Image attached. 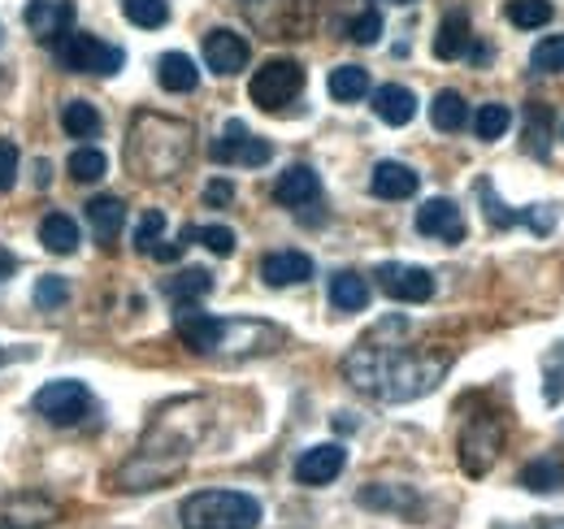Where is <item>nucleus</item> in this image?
<instances>
[{"label":"nucleus","instance_id":"nucleus-40","mask_svg":"<svg viewBox=\"0 0 564 529\" xmlns=\"http://www.w3.org/2000/svg\"><path fill=\"white\" fill-rule=\"evenodd\" d=\"M543 396H547V403H561L564 399V343H556L552 356H547V387H543Z\"/></svg>","mask_w":564,"mask_h":529},{"label":"nucleus","instance_id":"nucleus-34","mask_svg":"<svg viewBox=\"0 0 564 529\" xmlns=\"http://www.w3.org/2000/svg\"><path fill=\"white\" fill-rule=\"evenodd\" d=\"M205 244L213 257H230L235 252V230L230 226H187L183 230V244Z\"/></svg>","mask_w":564,"mask_h":529},{"label":"nucleus","instance_id":"nucleus-31","mask_svg":"<svg viewBox=\"0 0 564 529\" xmlns=\"http://www.w3.org/2000/svg\"><path fill=\"white\" fill-rule=\"evenodd\" d=\"M508 127H512V109H508V105H499V100L482 105V109L474 114V134H478L482 143L503 139V131H508Z\"/></svg>","mask_w":564,"mask_h":529},{"label":"nucleus","instance_id":"nucleus-42","mask_svg":"<svg viewBox=\"0 0 564 529\" xmlns=\"http://www.w3.org/2000/svg\"><path fill=\"white\" fill-rule=\"evenodd\" d=\"M360 504H365V508H413V495H400V499H395V495L382 490V486H378V490L365 486V490H360Z\"/></svg>","mask_w":564,"mask_h":529},{"label":"nucleus","instance_id":"nucleus-26","mask_svg":"<svg viewBox=\"0 0 564 529\" xmlns=\"http://www.w3.org/2000/svg\"><path fill=\"white\" fill-rule=\"evenodd\" d=\"M40 244H44L48 252H57V257H70L74 248H78V226H74V217L48 213V217L40 222Z\"/></svg>","mask_w":564,"mask_h":529},{"label":"nucleus","instance_id":"nucleus-4","mask_svg":"<svg viewBox=\"0 0 564 529\" xmlns=\"http://www.w3.org/2000/svg\"><path fill=\"white\" fill-rule=\"evenodd\" d=\"M48 48H53L57 66L70 69V74L109 78V74H118V69L127 66V53H122L118 44H105V40H96V35H87V31H66V35H57Z\"/></svg>","mask_w":564,"mask_h":529},{"label":"nucleus","instance_id":"nucleus-22","mask_svg":"<svg viewBox=\"0 0 564 529\" xmlns=\"http://www.w3.org/2000/svg\"><path fill=\"white\" fill-rule=\"evenodd\" d=\"M174 304H200L205 295L213 291V273L209 269H183V273H174V278H165V287H161Z\"/></svg>","mask_w":564,"mask_h":529},{"label":"nucleus","instance_id":"nucleus-28","mask_svg":"<svg viewBox=\"0 0 564 529\" xmlns=\"http://www.w3.org/2000/svg\"><path fill=\"white\" fill-rule=\"evenodd\" d=\"M62 127L70 139H96L100 134V109L96 105H87V100H70L66 109H62Z\"/></svg>","mask_w":564,"mask_h":529},{"label":"nucleus","instance_id":"nucleus-46","mask_svg":"<svg viewBox=\"0 0 564 529\" xmlns=\"http://www.w3.org/2000/svg\"><path fill=\"white\" fill-rule=\"evenodd\" d=\"M13 269H18L13 252H4V248H0V282H4V278H13Z\"/></svg>","mask_w":564,"mask_h":529},{"label":"nucleus","instance_id":"nucleus-32","mask_svg":"<svg viewBox=\"0 0 564 529\" xmlns=\"http://www.w3.org/2000/svg\"><path fill=\"white\" fill-rule=\"evenodd\" d=\"M66 170H70L74 183H100L105 170H109V161H105L100 148H74L70 161H66Z\"/></svg>","mask_w":564,"mask_h":529},{"label":"nucleus","instance_id":"nucleus-6","mask_svg":"<svg viewBox=\"0 0 564 529\" xmlns=\"http://www.w3.org/2000/svg\"><path fill=\"white\" fill-rule=\"evenodd\" d=\"M31 403H35V412H40L48 425L70 430V425H78V421L91 412V391H87L83 382H74V378H62V382L40 387Z\"/></svg>","mask_w":564,"mask_h":529},{"label":"nucleus","instance_id":"nucleus-17","mask_svg":"<svg viewBox=\"0 0 564 529\" xmlns=\"http://www.w3.org/2000/svg\"><path fill=\"white\" fill-rule=\"evenodd\" d=\"M261 278H265V287H300V282H308L313 278V257H304V252H270L265 261H261Z\"/></svg>","mask_w":564,"mask_h":529},{"label":"nucleus","instance_id":"nucleus-27","mask_svg":"<svg viewBox=\"0 0 564 529\" xmlns=\"http://www.w3.org/2000/svg\"><path fill=\"white\" fill-rule=\"evenodd\" d=\"M430 122H434V131L456 134L465 122H469V105H465V96H460V91H438L434 105H430Z\"/></svg>","mask_w":564,"mask_h":529},{"label":"nucleus","instance_id":"nucleus-3","mask_svg":"<svg viewBox=\"0 0 564 529\" xmlns=\"http://www.w3.org/2000/svg\"><path fill=\"white\" fill-rule=\"evenodd\" d=\"M183 529H257L265 508L248 490H200L178 508Z\"/></svg>","mask_w":564,"mask_h":529},{"label":"nucleus","instance_id":"nucleus-16","mask_svg":"<svg viewBox=\"0 0 564 529\" xmlns=\"http://www.w3.org/2000/svg\"><path fill=\"white\" fill-rule=\"evenodd\" d=\"M317 196H322V179H317L313 165H291V170H282L279 183H274V199L286 204V208H304Z\"/></svg>","mask_w":564,"mask_h":529},{"label":"nucleus","instance_id":"nucleus-23","mask_svg":"<svg viewBox=\"0 0 564 529\" xmlns=\"http://www.w3.org/2000/svg\"><path fill=\"white\" fill-rule=\"evenodd\" d=\"M330 304L339 309V313H360L365 304H369V282L352 273V269H339L335 278H330Z\"/></svg>","mask_w":564,"mask_h":529},{"label":"nucleus","instance_id":"nucleus-7","mask_svg":"<svg viewBox=\"0 0 564 529\" xmlns=\"http://www.w3.org/2000/svg\"><path fill=\"white\" fill-rule=\"evenodd\" d=\"M499 447H503V425L495 417H474L465 425V434H460V464H465V473L469 477L491 473Z\"/></svg>","mask_w":564,"mask_h":529},{"label":"nucleus","instance_id":"nucleus-38","mask_svg":"<svg viewBox=\"0 0 564 529\" xmlns=\"http://www.w3.org/2000/svg\"><path fill=\"white\" fill-rule=\"evenodd\" d=\"M521 222H525L534 235H552L556 222H561V208H556V204H530V208H521Z\"/></svg>","mask_w":564,"mask_h":529},{"label":"nucleus","instance_id":"nucleus-8","mask_svg":"<svg viewBox=\"0 0 564 529\" xmlns=\"http://www.w3.org/2000/svg\"><path fill=\"white\" fill-rule=\"evenodd\" d=\"M378 291L400 300V304H425L434 295V273L422 269V264H400V261H387L378 264Z\"/></svg>","mask_w":564,"mask_h":529},{"label":"nucleus","instance_id":"nucleus-14","mask_svg":"<svg viewBox=\"0 0 564 529\" xmlns=\"http://www.w3.org/2000/svg\"><path fill=\"white\" fill-rule=\"evenodd\" d=\"M53 517H57V504H48L35 490L13 495V499L0 504V529H44Z\"/></svg>","mask_w":564,"mask_h":529},{"label":"nucleus","instance_id":"nucleus-9","mask_svg":"<svg viewBox=\"0 0 564 529\" xmlns=\"http://www.w3.org/2000/svg\"><path fill=\"white\" fill-rule=\"evenodd\" d=\"M209 156L217 165H265V161L274 156V148H270L265 139H257V134L235 118V122H226V131H221V139L209 148Z\"/></svg>","mask_w":564,"mask_h":529},{"label":"nucleus","instance_id":"nucleus-49","mask_svg":"<svg viewBox=\"0 0 564 529\" xmlns=\"http://www.w3.org/2000/svg\"><path fill=\"white\" fill-rule=\"evenodd\" d=\"M387 4H417V0H387Z\"/></svg>","mask_w":564,"mask_h":529},{"label":"nucleus","instance_id":"nucleus-15","mask_svg":"<svg viewBox=\"0 0 564 529\" xmlns=\"http://www.w3.org/2000/svg\"><path fill=\"white\" fill-rule=\"evenodd\" d=\"M417 187H422V174L400 161H378L369 174V192L378 199H409L417 196Z\"/></svg>","mask_w":564,"mask_h":529},{"label":"nucleus","instance_id":"nucleus-39","mask_svg":"<svg viewBox=\"0 0 564 529\" xmlns=\"http://www.w3.org/2000/svg\"><path fill=\"white\" fill-rule=\"evenodd\" d=\"M70 300V287H66V278H40V287H35V304L40 309H62Z\"/></svg>","mask_w":564,"mask_h":529},{"label":"nucleus","instance_id":"nucleus-5","mask_svg":"<svg viewBox=\"0 0 564 529\" xmlns=\"http://www.w3.org/2000/svg\"><path fill=\"white\" fill-rule=\"evenodd\" d=\"M300 91H304V66H300V62H291V57H274V62H265V66L252 74V83H248L252 105H257V109H265V114L286 109Z\"/></svg>","mask_w":564,"mask_h":529},{"label":"nucleus","instance_id":"nucleus-24","mask_svg":"<svg viewBox=\"0 0 564 529\" xmlns=\"http://www.w3.org/2000/svg\"><path fill=\"white\" fill-rule=\"evenodd\" d=\"M556 131V109L552 105H525V152L530 156H547V139Z\"/></svg>","mask_w":564,"mask_h":529},{"label":"nucleus","instance_id":"nucleus-33","mask_svg":"<svg viewBox=\"0 0 564 529\" xmlns=\"http://www.w3.org/2000/svg\"><path fill=\"white\" fill-rule=\"evenodd\" d=\"M478 199H482V213H487V222H491L495 230H508V226L521 222V208H508L503 199L495 196L491 179H478Z\"/></svg>","mask_w":564,"mask_h":529},{"label":"nucleus","instance_id":"nucleus-30","mask_svg":"<svg viewBox=\"0 0 564 529\" xmlns=\"http://www.w3.org/2000/svg\"><path fill=\"white\" fill-rule=\"evenodd\" d=\"M326 87H330V96L335 100H360L365 91H369V69L365 66H339L330 69V78H326Z\"/></svg>","mask_w":564,"mask_h":529},{"label":"nucleus","instance_id":"nucleus-47","mask_svg":"<svg viewBox=\"0 0 564 529\" xmlns=\"http://www.w3.org/2000/svg\"><path fill=\"white\" fill-rule=\"evenodd\" d=\"M48 170H53L48 161H35V183H40V187H48Z\"/></svg>","mask_w":564,"mask_h":529},{"label":"nucleus","instance_id":"nucleus-35","mask_svg":"<svg viewBox=\"0 0 564 529\" xmlns=\"http://www.w3.org/2000/svg\"><path fill=\"white\" fill-rule=\"evenodd\" d=\"M122 13H127V22H135L143 31H156V26L170 22V4L165 0H122Z\"/></svg>","mask_w":564,"mask_h":529},{"label":"nucleus","instance_id":"nucleus-19","mask_svg":"<svg viewBox=\"0 0 564 529\" xmlns=\"http://www.w3.org/2000/svg\"><path fill=\"white\" fill-rule=\"evenodd\" d=\"M469 44H474V26H469V13H447L443 22H438V35H434V57L438 62H456V57H465L469 53Z\"/></svg>","mask_w":564,"mask_h":529},{"label":"nucleus","instance_id":"nucleus-29","mask_svg":"<svg viewBox=\"0 0 564 529\" xmlns=\"http://www.w3.org/2000/svg\"><path fill=\"white\" fill-rule=\"evenodd\" d=\"M552 0H508V9H503V18L512 22V26H521V31H539V26H547L552 22Z\"/></svg>","mask_w":564,"mask_h":529},{"label":"nucleus","instance_id":"nucleus-10","mask_svg":"<svg viewBox=\"0 0 564 529\" xmlns=\"http://www.w3.org/2000/svg\"><path fill=\"white\" fill-rule=\"evenodd\" d=\"M248 57H252V48H248V40H243L239 31L217 26V31H209V35H205V66H209L213 74L230 78V74L248 69Z\"/></svg>","mask_w":564,"mask_h":529},{"label":"nucleus","instance_id":"nucleus-21","mask_svg":"<svg viewBox=\"0 0 564 529\" xmlns=\"http://www.w3.org/2000/svg\"><path fill=\"white\" fill-rule=\"evenodd\" d=\"M156 83H161L165 91L183 96V91H196L200 69H196V62H192L187 53H165V57L156 62Z\"/></svg>","mask_w":564,"mask_h":529},{"label":"nucleus","instance_id":"nucleus-18","mask_svg":"<svg viewBox=\"0 0 564 529\" xmlns=\"http://www.w3.org/2000/svg\"><path fill=\"white\" fill-rule=\"evenodd\" d=\"M373 114H378L387 127H409V122L417 118V96H413L409 87H400V83H382V87L373 91Z\"/></svg>","mask_w":564,"mask_h":529},{"label":"nucleus","instance_id":"nucleus-13","mask_svg":"<svg viewBox=\"0 0 564 529\" xmlns=\"http://www.w3.org/2000/svg\"><path fill=\"white\" fill-rule=\"evenodd\" d=\"M348 464V452L339 443H317L295 461V482L300 486H330Z\"/></svg>","mask_w":564,"mask_h":529},{"label":"nucleus","instance_id":"nucleus-36","mask_svg":"<svg viewBox=\"0 0 564 529\" xmlns=\"http://www.w3.org/2000/svg\"><path fill=\"white\" fill-rule=\"evenodd\" d=\"M530 69L534 74H564V35L539 40L534 53H530Z\"/></svg>","mask_w":564,"mask_h":529},{"label":"nucleus","instance_id":"nucleus-11","mask_svg":"<svg viewBox=\"0 0 564 529\" xmlns=\"http://www.w3.org/2000/svg\"><path fill=\"white\" fill-rule=\"evenodd\" d=\"M417 235L425 239H443V244H460L465 239V213L456 208V199L434 196L417 208Z\"/></svg>","mask_w":564,"mask_h":529},{"label":"nucleus","instance_id":"nucleus-50","mask_svg":"<svg viewBox=\"0 0 564 529\" xmlns=\"http://www.w3.org/2000/svg\"><path fill=\"white\" fill-rule=\"evenodd\" d=\"M0 365H4V347H0Z\"/></svg>","mask_w":564,"mask_h":529},{"label":"nucleus","instance_id":"nucleus-20","mask_svg":"<svg viewBox=\"0 0 564 529\" xmlns=\"http://www.w3.org/2000/svg\"><path fill=\"white\" fill-rule=\"evenodd\" d=\"M87 226H91V235H96L100 244H113V239L122 235V226H127V204L118 196L87 199Z\"/></svg>","mask_w":564,"mask_h":529},{"label":"nucleus","instance_id":"nucleus-25","mask_svg":"<svg viewBox=\"0 0 564 529\" xmlns=\"http://www.w3.org/2000/svg\"><path fill=\"white\" fill-rule=\"evenodd\" d=\"M521 486L534 490V495H552V490H564V461L556 456H539L521 468Z\"/></svg>","mask_w":564,"mask_h":529},{"label":"nucleus","instance_id":"nucleus-12","mask_svg":"<svg viewBox=\"0 0 564 529\" xmlns=\"http://www.w3.org/2000/svg\"><path fill=\"white\" fill-rule=\"evenodd\" d=\"M22 22L40 44H53L57 35H66L74 26V0H31Z\"/></svg>","mask_w":564,"mask_h":529},{"label":"nucleus","instance_id":"nucleus-41","mask_svg":"<svg viewBox=\"0 0 564 529\" xmlns=\"http://www.w3.org/2000/svg\"><path fill=\"white\" fill-rule=\"evenodd\" d=\"M348 31H352L356 44H378V40H382V13H378V9H365L360 18H352Z\"/></svg>","mask_w":564,"mask_h":529},{"label":"nucleus","instance_id":"nucleus-44","mask_svg":"<svg viewBox=\"0 0 564 529\" xmlns=\"http://www.w3.org/2000/svg\"><path fill=\"white\" fill-rule=\"evenodd\" d=\"M235 199V187L226 183V179H213L209 187H205V204H213V208H221V204H230Z\"/></svg>","mask_w":564,"mask_h":529},{"label":"nucleus","instance_id":"nucleus-37","mask_svg":"<svg viewBox=\"0 0 564 529\" xmlns=\"http://www.w3.org/2000/svg\"><path fill=\"white\" fill-rule=\"evenodd\" d=\"M161 235H165V213H161V208H148L143 222L135 226V252L148 257V252L161 244Z\"/></svg>","mask_w":564,"mask_h":529},{"label":"nucleus","instance_id":"nucleus-43","mask_svg":"<svg viewBox=\"0 0 564 529\" xmlns=\"http://www.w3.org/2000/svg\"><path fill=\"white\" fill-rule=\"evenodd\" d=\"M18 183V143L0 139V192H9Z\"/></svg>","mask_w":564,"mask_h":529},{"label":"nucleus","instance_id":"nucleus-1","mask_svg":"<svg viewBox=\"0 0 564 529\" xmlns=\"http://www.w3.org/2000/svg\"><path fill=\"white\" fill-rule=\"evenodd\" d=\"M447 365H452V356H425V352L400 347V343H382L373 334V338H360L348 352L344 374L365 396L382 399V403H409V399L430 396L443 382Z\"/></svg>","mask_w":564,"mask_h":529},{"label":"nucleus","instance_id":"nucleus-2","mask_svg":"<svg viewBox=\"0 0 564 529\" xmlns=\"http://www.w3.org/2000/svg\"><path fill=\"white\" fill-rule=\"evenodd\" d=\"M196 152V127L161 114H140L127 134V165L148 183L178 179Z\"/></svg>","mask_w":564,"mask_h":529},{"label":"nucleus","instance_id":"nucleus-48","mask_svg":"<svg viewBox=\"0 0 564 529\" xmlns=\"http://www.w3.org/2000/svg\"><path fill=\"white\" fill-rule=\"evenodd\" d=\"M539 529H564V521H543Z\"/></svg>","mask_w":564,"mask_h":529},{"label":"nucleus","instance_id":"nucleus-45","mask_svg":"<svg viewBox=\"0 0 564 529\" xmlns=\"http://www.w3.org/2000/svg\"><path fill=\"white\" fill-rule=\"evenodd\" d=\"M183 248H187V244H165V239H161V244H156L148 257H156L161 264H170V261H178V257H183Z\"/></svg>","mask_w":564,"mask_h":529}]
</instances>
